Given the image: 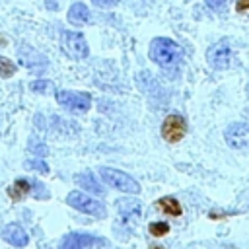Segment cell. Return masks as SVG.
<instances>
[{"mask_svg": "<svg viewBox=\"0 0 249 249\" xmlns=\"http://www.w3.org/2000/svg\"><path fill=\"white\" fill-rule=\"evenodd\" d=\"M158 206H160V210L163 212V214H167V216H181V204L177 202V198H173V196H163V198H160L158 200Z\"/></svg>", "mask_w": 249, "mask_h": 249, "instance_id": "obj_15", "label": "cell"}, {"mask_svg": "<svg viewBox=\"0 0 249 249\" xmlns=\"http://www.w3.org/2000/svg\"><path fill=\"white\" fill-rule=\"evenodd\" d=\"M224 138H226L230 148L247 150L249 148V123H231L226 128Z\"/></svg>", "mask_w": 249, "mask_h": 249, "instance_id": "obj_9", "label": "cell"}, {"mask_svg": "<svg viewBox=\"0 0 249 249\" xmlns=\"http://www.w3.org/2000/svg\"><path fill=\"white\" fill-rule=\"evenodd\" d=\"M0 45H6V39L4 37H0Z\"/></svg>", "mask_w": 249, "mask_h": 249, "instance_id": "obj_24", "label": "cell"}, {"mask_svg": "<svg viewBox=\"0 0 249 249\" xmlns=\"http://www.w3.org/2000/svg\"><path fill=\"white\" fill-rule=\"evenodd\" d=\"M51 89H53V82H49V80H37L31 84V91H35V93H47Z\"/></svg>", "mask_w": 249, "mask_h": 249, "instance_id": "obj_19", "label": "cell"}, {"mask_svg": "<svg viewBox=\"0 0 249 249\" xmlns=\"http://www.w3.org/2000/svg\"><path fill=\"white\" fill-rule=\"evenodd\" d=\"M224 2H226V0H206V4H208L210 8H220V6H224Z\"/></svg>", "mask_w": 249, "mask_h": 249, "instance_id": "obj_23", "label": "cell"}, {"mask_svg": "<svg viewBox=\"0 0 249 249\" xmlns=\"http://www.w3.org/2000/svg\"><path fill=\"white\" fill-rule=\"evenodd\" d=\"M74 181H76L80 187H84L86 191H91V193H95V195H103V193H105L103 187L95 181V177H93L91 171H82V173H78V175L74 177Z\"/></svg>", "mask_w": 249, "mask_h": 249, "instance_id": "obj_14", "label": "cell"}, {"mask_svg": "<svg viewBox=\"0 0 249 249\" xmlns=\"http://www.w3.org/2000/svg\"><path fill=\"white\" fill-rule=\"evenodd\" d=\"M60 249H111V243L107 239L91 235V233L74 231L62 239Z\"/></svg>", "mask_w": 249, "mask_h": 249, "instance_id": "obj_3", "label": "cell"}, {"mask_svg": "<svg viewBox=\"0 0 249 249\" xmlns=\"http://www.w3.org/2000/svg\"><path fill=\"white\" fill-rule=\"evenodd\" d=\"M66 202H68V206H72V208H76V210H80L84 214H89L93 218H105V206L99 200H95L93 196H89V195H86L82 191L68 193Z\"/></svg>", "mask_w": 249, "mask_h": 249, "instance_id": "obj_4", "label": "cell"}, {"mask_svg": "<svg viewBox=\"0 0 249 249\" xmlns=\"http://www.w3.org/2000/svg\"><path fill=\"white\" fill-rule=\"evenodd\" d=\"M25 167H27V169H37V171H41V173H47V171H49V165H47L43 160H27V161H25Z\"/></svg>", "mask_w": 249, "mask_h": 249, "instance_id": "obj_20", "label": "cell"}, {"mask_svg": "<svg viewBox=\"0 0 249 249\" xmlns=\"http://www.w3.org/2000/svg\"><path fill=\"white\" fill-rule=\"evenodd\" d=\"M235 8H237V12H245V10H249V0H237Z\"/></svg>", "mask_w": 249, "mask_h": 249, "instance_id": "obj_22", "label": "cell"}, {"mask_svg": "<svg viewBox=\"0 0 249 249\" xmlns=\"http://www.w3.org/2000/svg\"><path fill=\"white\" fill-rule=\"evenodd\" d=\"M14 72H16V64L10 58L0 56V76L2 78H10V76H14Z\"/></svg>", "mask_w": 249, "mask_h": 249, "instance_id": "obj_17", "label": "cell"}, {"mask_svg": "<svg viewBox=\"0 0 249 249\" xmlns=\"http://www.w3.org/2000/svg\"><path fill=\"white\" fill-rule=\"evenodd\" d=\"M88 21H89V8L84 2H74L70 6V10H68V23L82 27Z\"/></svg>", "mask_w": 249, "mask_h": 249, "instance_id": "obj_13", "label": "cell"}, {"mask_svg": "<svg viewBox=\"0 0 249 249\" xmlns=\"http://www.w3.org/2000/svg\"><path fill=\"white\" fill-rule=\"evenodd\" d=\"M187 134V123L181 115H167L161 123V136L163 140L175 144L179 140H183V136Z\"/></svg>", "mask_w": 249, "mask_h": 249, "instance_id": "obj_8", "label": "cell"}, {"mask_svg": "<svg viewBox=\"0 0 249 249\" xmlns=\"http://www.w3.org/2000/svg\"><path fill=\"white\" fill-rule=\"evenodd\" d=\"M56 101L64 109L72 113H86L91 107V95L86 91H70V89H58Z\"/></svg>", "mask_w": 249, "mask_h": 249, "instance_id": "obj_6", "label": "cell"}, {"mask_svg": "<svg viewBox=\"0 0 249 249\" xmlns=\"http://www.w3.org/2000/svg\"><path fill=\"white\" fill-rule=\"evenodd\" d=\"M206 60L208 64L214 68V70H226L230 66V60H231V49H230V43L226 39L214 43L208 51H206Z\"/></svg>", "mask_w": 249, "mask_h": 249, "instance_id": "obj_7", "label": "cell"}, {"mask_svg": "<svg viewBox=\"0 0 249 249\" xmlns=\"http://www.w3.org/2000/svg\"><path fill=\"white\" fill-rule=\"evenodd\" d=\"M117 208H119V212H121L124 222L140 218V214H142V204L138 200H134V198H121V200H117Z\"/></svg>", "mask_w": 249, "mask_h": 249, "instance_id": "obj_12", "label": "cell"}, {"mask_svg": "<svg viewBox=\"0 0 249 249\" xmlns=\"http://www.w3.org/2000/svg\"><path fill=\"white\" fill-rule=\"evenodd\" d=\"M60 45H62V51L74 60H82L89 54V47L86 43V37L78 31H62L60 33Z\"/></svg>", "mask_w": 249, "mask_h": 249, "instance_id": "obj_5", "label": "cell"}, {"mask_svg": "<svg viewBox=\"0 0 249 249\" xmlns=\"http://www.w3.org/2000/svg\"><path fill=\"white\" fill-rule=\"evenodd\" d=\"M97 8H115L119 4V0H91Z\"/></svg>", "mask_w": 249, "mask_h": 249, "instance_id": "obj_21", "label": "cell"}, {"mask_svg": "<svg viewBox=\"0 0 249 249\" xmlns=\"http://www.w3.org/2000/svg\"><path fill=\"white\" fill-rule=\"evenodd\" d=\"M2 239L8 241L14 247H25L27 241H29V235L25 233V230L19 224H8L2 230Z\"/></svg>", "mask_w": 249, "mask_h": 249, "instance_id": "obj_11", "label": "cell"}, {"mask_svg": "<svg viewBox=\"0 0 249 249\" xmlns=\"http://www.w3.org/2000/svg\"><path fill=\"white\" fill-rule=\"evenodd\" d=\"M18 56H19V62L25 68H31L33 72H43L45 66H47V58L41 53H37L33 47H29V45H21Z\"/></svg>", "mask_w": 249, "mask_h": 249, "instance_id": "obj_10", "label": "cell"}, {"mask_svg": "<svg viewBox=\"0 0 249 249\" xmlns=\"http://www.w3.org/2000/svg\"><path fill=\"white\" fill-rule=\"evenodd\" d=\"M148 230H150V233L154 237H161V235H165L169 231V224L167 222H152Z\"/></svg>", "mask_w": 249, "mask_h": 249, "instance_id": "obj_18", "label": "cell"}, {"mask_svg": "<svg viewBox=\"0 0 249 249\" xmlns=\"http://www.w3.org/2000/svg\"><path fill=\"white\" fill-rule=\"evenodd\" d=\"M31 181H27V179H18L10 189H8V195L14 198V200H19L23 195H27V193H31Z\"/></svg>", "mask_w": 249, "mask_h": 249, "instance_id": "obj_16", "label": "cell"}, {"mask_svg": "<svg viewBox=\"0 0 249 249\" xmlns=\"http://www.w3.org/2000/svg\"><path fill=\"white\" fill-rule=\"evenodd\" d=\"M99 177H101L109 187H113V189H117V191H123V193H128V195L140 193L138 181L132 179L128 173L119 171V169H115V167H107V165L99 167Z\"/></svg>", "mask_w": 249, "mask_h": 249, "instance_id": "obj_2", "label": "cell"}, {"mask_svg": "<svg viewBox=\"0 0 249 249\" xmlns=\"http://www.w3.org/2000/svg\"><path fill=\"white\" fill-rule=\"evenodd\" d=\"M148 54L150 58L161 66V68H173L181 62V56H183V51L181 47L173 41V39H167V37H156L152 43H150V49H148Z\"/></svg>", "mask_w": 249, "mask_h": 249, "instance_id": "obj_1", "label": "cell"}]
</instances>
